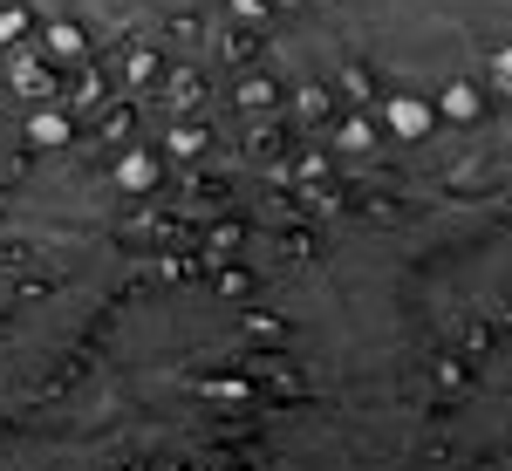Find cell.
<instances>
[{
    "instance_id": "1",
    "label": "cell",
    "mask_w": 512,
    "mask_h": 471,
    "mask_svg": "<svg viewBox=\"0 0 512 471\" xmlns=\"http://www.w3.org/2000/svg\"><path fill=\"white\" fill-rule=\"evenodd\" d=\"M246 321L205 287L117 294L62 383L0 417V471H130L219 431Z\"/></svg>"
},
{
    "instance_id": "2",
    "label": "cell",
    "mask_w": 512,
    "mask_h": 471,
    "mask_svg": "<svg viewBox=\"0 0 512 471\" xmlns=\"http://www.w3.org/2000/svg\"><path fill=\"white\" fill-rule=\"evenodd\" d=\"M274 321L315 396H410L437 362V335L390 219L328 233L274 280Z\"/></svg>"
},
{
    "instance_id": "3",
    "label": "cell",
    "mask_w": 512,
    "mask_h": 471,
    "mask_svg": "<svg viewBox=\"0 0 512 471\" xmlns=\"http://www.w3.org/2000/svg\"><path fill=\"white\" fill-rule=\"evenodd\" d=\"M512 35V0H308L280 35L294 69L369 62L390 82H451Z\"/></svg>"
},
{
    "instance_id": "4",
    "label": "cell",
    "mask_w": 512,
    "mask_h": 471,
    "mask_svg": "<svg viewBox=\"0 0 512 471\" xmlns=\"http://www.w3.org/2000/svg\"><path fill=\"white\" fill-rule=\"evenodd\" d=\"M444 451L417 396H315L267 424L260 471H424Z\"/></svg>"
},
{
    "instance_id": "5",
    "label": "cell",
    "mask_w": 512,
    "mask_h": 471,
    "mask_svg": "<svg viewBox=\"0 0 512 471\" xmlns=\"http://www.w3.org/2000/svg\"><path fill=\"white\" fill-rule=\"evenodd\" d=\"M0 239L35 280L89 274L123 260L117 246V178L89 171L76 157L35 164L14 192L0 198Z\"/></svg>"
},
{
    "instance_id": "6",
    "label": "cell",
    "mask_w": 512,
    "mask_h": 471,
    "mask_svg": "<svg viewBox=\"0 0 512 471\" xmlns=\"http://www.w3.org/2000/svg\"><path fill=\"white\" fill-rule=\"evenodd\" d=\"M123 280H130V260H110L89 274L35 280L0 308V417L21 410L35 390H48V376L69 369V355L82 349V335H96V321L110 314Z\"/></svg>"
},
{
    "instance_id": "7",
    "label": "cell",
    "mask_w": 512,
    "mask_h": 471,
    "mask_svg": "<svg viewBox=\"0 0 512 471\" xmlns=\"http://www.w3.org/2000/svg\"><path fill=\"white\" fill-rule=\"evenodd\" d=\"M437 444L451 458H512V349L472 376V390L437 417Z\"/></svg>"
},
{
    "instance_id": "8",
    "label": "cell",
    "mask_w": 512,
    "mask_h": 471,
    "mask_svg": "<svg viewBox=\"0 0 512 471\" xmlns=\"http://www.w3.org/2000/svg\"><path fill=\"white\" fill-rule=\"evenodd\" d=\"M62 21H82L96 35H130V28H151V21H178V14H198L212 0H35Z\"/></svg>"
},
{
    "instance_id": "9",
    "label": "cell",
    "mask_w": 512,
    "mask_h": 471,
    "mask_svg": "<svg viewBox=\"0 0 512 471\" xmlns=\"http://www.w3.org/2000/svg\"><path fill=\"white\" fill-rule=\"evenodd\" d=\"M151 178H158L151 157H123L117 164V192H151Z\"/></svg>"
},
{
    "instance_id": "10",
    "label": "cell",
    "mask_w": 512,
    "mask_h": 471,
    "mask_svg": "<svg viewBox=\"0 0 512 471\" xmlns=\"http://www.w3.org/2000/svg\"><path fill=\"white\" fill-rule=\"evenodd\" d=\"M14 89H21V96H48V69H41L35 55H21V62H14Z\"/></svg>"
},
{
    "instance_id": "11",
    "label": "cell",
    "mask_w": 512,
    "mask_h": 471,
    "mask_svg": "<svg viewBox=\"0 0 512 471\" xmlns=\"http://www.w3.org/2000/svg\"><path fill=\"white\" fill-rule=\"evenodd\" d=\"M28 130H35V144H48V151H62V144H69V123H62V117H35Z\"/></svg>"
},
{
    "instance_id": "12",
    "label": "cell",
    "mask_w": 512,
    "mask_h": 471,
    "mask_svg": "<svg viewBox=\"0 0 512 471\" xmlns=\"http://www.w3.org/2000/svg\"><path fill=\"white\" fill-rule=\"evenodd\" d=\"M14 294H21V274H14V260H7V253H0V308H7V301H14Z\"/></svg>"
},
{
    "instance_id": "13",
    "label": "cell",
    "mask_w": 512,
    "mask_h": 471,
    "mask_svg": "<svg viewBox=\"0 0 512 471\" xmlns=\"http://www.w3.org/2000/svg\"><path fill=\"white\" fill-rule=\"evenodd\" d=\"M21 28H28V14H21V7H7V14H0V48L21 35Z\"/></svg>"
}]
</instances>
